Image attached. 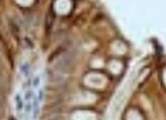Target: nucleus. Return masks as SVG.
I'll use <instances>...</instances> for the list:
<instances>
[{"label": "nucleus", "mask_w": 166, "mask_h": 120, "mask_svg": "<svg viewBox=\"0 0 166 120\" xmlns=\"http://www.w3.org/2000/svg\"><path fill=\"white\" fill-rule=\"evenodd\" d=\"M40 85H41V77L40 76H36L34 78V80H32V86H34L35 88H38Z\"/></svg>", "instance_id": "nucleus-1"}]
</instances>
